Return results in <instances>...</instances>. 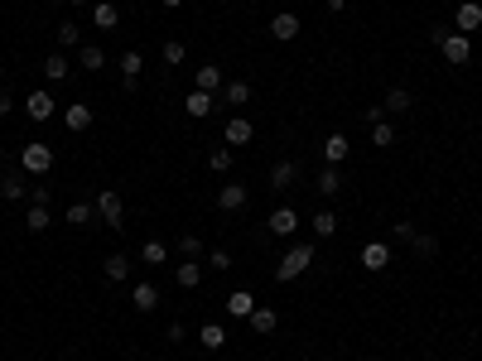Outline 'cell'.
<instances>
[{"label": "cell", "mask_w": 482, "mask_h": 361, "mask_svg": "<svg viewBox=\"0 0 482 361\" xmlns=\"http://www.w3.org/2000/svg\"><path fill=\"white\" fill-rule=\"evenodd\" d=\"M309 265H313V246H289L285 256H280V265H275V279L289 284V279H299Z\"/></svg>", "instance_id": "cell-1"}, {"label": "cell", "mask_w": 482, "mask_h": 361, "mask_svg": "<svg viewBox=\"0 0 482 361\" xmlns=\"http://www.w3.org/2000/svg\"><path fill=\"white\" fill-rule=\"evenodd\" d=\"M19 164H24V174H49V169H53V150H49L44 140H29V145L19 150Z\"/></svg>", "instance_id": "cell-2"}, {"label": "cell", "mask_w": 482, "mask_h": 361, "mask_svg": "<svg viewBox=\"0 0 482 361\" xmlns=\"http://www.w3.org/2000/svg\"><path fill=\"white\" fill-rule=\"evenodd\" d=\"M96 212H101V222H106V227H126V202H121V193H116V188L96 193Z\"/></svg>", "instance_id": "cell-3"}, {"label": "cell", "mask_w": 482, "mask_h": 361, "mask_svg": "<svg viewBox=\"0 0 482 361\" xmlns=\"http://www.w3.org/2000/svg\"><path fill=\"white\" fill-rule=\"evenodd\" d=\"M439 49H444V58H449L454 68H463V63L473 58V39H468V34H444Z\"/></svg>", "instance_id": "cell-4"}, {"label": "cell", "mask_w": 482, "mask_h": 361, "mask_svg": "<svg viewBox=\"0 0 482 361\" xmlns=\"http://www.w3.org/2000/svg\"><path fill=\"white\" fill-rule=\"evenodd\" d=\"M454 24H458V34H473V29L482 24V5L478 0H463V5L454 10Z\"/></svg>", "instance_id": "cell-5"}, {"label": "cell", "mask_w": 482, "mask_h": 361, "mask_svg": "<svg viewBox=\"0 0 482 361\" xmlns=\"http://www.w3.org/2000/svg\"><path fill=\"white\" fill-rule=\"evenodd\" d=\"M53 106H58V101H53L49 91H29V101H24V116H29V121H49V116H53Z\"/></svg>", "instance_id": "cell-6"}, {"label": "cell", "mask_w": 482, "mask_h": 361, "mask_svg": "<svg viewBox=\"0 0 482 361\" xmlns=\"http://www.w3.org/2000/svg\"><path fill=\"white\" fill-rule=\"evenodd\" d=\"M222 135H227V145H251V135H256V130H251V121H246V116H232Z\"/></svg>", "instance_id": "cell-7"}, {"label": "cell", "mask_w": 482, "mask_h": 361, "mask_svg": "<svg viewBox=\"0 0 482 361\" xmlns=\"http://www.w3.org/2000/svg\"><path fill=\"white\" fill-rule=\"evenodd\" d=\"M227 313H232V318H251V313H256V294H246V289L227 294Z\"/></svg>", "instance_id": "cell-8"}, {"label": "cell", "mask_w": 482, "mask_h": 361, "mask_svg": "<svg viewBox=\"0 0 482 361\" xmlns=\"http://www.w3.org/2000/svg\"><path fill=\"white\" fill-rule=\"evenodd\" d=\"M362 265H367L372 274H377V270H386V265H390V246H386V241H372V246L362 251Z\"/></svg>", "instance_id": "cell-9"}, {"label": "cell", "mask_w": 482, "mask_h": 361, "mask_svg": "<svg viewBox=\"0 0 482 361\" xmlns=\"http://www.w3.org/2000/svg\"><path fill=\"white\" fill-rule=\"evenodd\" d=\"M212 106H217V101H212V91H193L189 101H184V111H189L193 121H207V116H212Z\"/></svg>", "instance_id": "cell-10"}, {"label": "cell", "mask_w": 482, "mask_h": 361, "mask_svg": "<svg viewBox=\"0 0 482 361\" xmlns=\"http://www.w3.org/2000/svg\"><path fill=\"white\" fill-rule=\"evenodd\" d=\"M294 227H299L294 207H275V212H270V231H275V236H294Z\"/></svg>", "instance_id": "cell-11"}, {"label": "cell", "mask_w": 482, "mask_h": 361, "mask_svg": "<svg viewBox=\"0 0 482 361\" xmlns=\"http://www.w3.org/2000/svg\"><path fill=\"white\" fill-rule=\"evenodd\" d=\"M217 207H222V212H236V207H246V188H241V183H227V188L217 193Z\"/></svg>", "instance_id": "cell-12"}, {"label": "cell", "mask_w": 482, "mask_h": 361, "mask_svg": "<svg viewBox=\"0 0 482 361\" xmlns=\"http://www.w3.org/2000/svg\"><path fill=\"white\" fill-rule=\"evenodd\" d=\"M130 303H135L140 313H155V308H160V289H155V284H135Z\"/></svg>", "instance_id": "cell-13"}, {"label": "cell", "mask_w": 482, "mask_h": 361, "mask_svg": "<svg viewBox=\"0 0 482 361\" xmlns=\"http://www.w3.org/2000/svg\"><path fill=\"white\" fill-rule=\"evenodd\" d=\"M270 34H275V39H280V44H289V39H294V34H299V15H275V19H270Z\"/></svg>", "instance_id": "cell-14"}, {"label": "cell", "mask_w": 482, "mask_h": 361, "mask_svg": "<svg viewBox=\"0 0 482 361\" xmlns=\"http://www.w3.org/2000/svg\"><path fill=\"white\" fill-rule=\"evenodd\" d=\"M92 24H96V29H116V24H121V10H116L111 0H96V10H92Z\"/></svg>", "instance_id": "cell-15"}, {"label": "cell", "mask_w": 482, "mask_h": 361, "mask_svg": "<svg viewBox=\"0 0 482 361\" xmlns=\"http://www.w3.org/2000/svg\"><path fill=\"white\" fill-rule=\"evenodd\" d=\"M347 150H352V140H347V135H328V140H323V159H328V164L347 159Z\"/></svg>", "instance_id": "cell-16"}, {"label": "cell", "mask_w": 482, "mask_h": 361, "mask_svg": "<svg viewBox=\"0 0 482 361\" xmlns=\"http://www.w3.org/2000/svg\"><path fill=\"white\" fill-rule=\"evenodd\" d=\"M63 125H68V130H87V125H92V106H68V111H63Z\"/></svg>", "instance_id": "cell-17"}, {"label": "cell", "mask_w": 482, "mask_h": 361, "mask_svg": "<svg viewBox=\"0 0 482 361\" xmlns=\"http://www.w3.org/2000/svg\"><path fill=\"white\" fill-rule=\"evenodd\" d=\"M174 279H179V289H198V279H203V265H198V261H184V265L174 270Z\"/></svg>", "instance_id": "cell-18"}, {"label": "cell", "mask_w": 482, "mask_h": 361, "mask_svg": "<svg viewBox=\"0 0 482 361\" xmlns=\"http://www.w3.org/2000/svg\"><path fill=\"white\" fill-rule=\"evenodd\" d=\"M222 101H227V106H246V101H251V87H246V82H222Z\"/></svg>", "instance_id": "cell-19"}, {"label": "cell", "mask_w": 482, "mask_h": 361, "mask_svg": "<svg viewBox=\"0 0 482 361\" xmlns=\"http://www.w3.org/2000/svg\"><path fill=\"white\" fill-rule=\"evenodd\" d=\"M251 328H256V333H275V328H280V313H275V308H256V313H251Z\"/></svg>", "instance_id": "cell-20"}, {"label": "cell", "mask_w": 482, "mask_h": 361, "mask_svg": "<svg viewBox=\"0 0 482 361\" xmlns=\"http://www.w3.org/2000/svg\"><path fill=\"white\" fill-rule=\"evenodd\" d=\"M294 174H299V164H294V159H280V164L270 169V183H275V188H289Z\"/></svg>", "instance_id": "cell-21"}, {"label": "cell", "mask_w": 482, "mask_h": 361, "mask_svg": "<svg viewBox=\"0 0 482 361\" xmlns=\"http://www.w3.org/2000/svg\"><path fill=\"white\" fill-rule=\"evenodd\" d=\"M44 73H49V82H63L73 68H68V58L63 53H49V63H44Z\"/></svg>", "instance_id": "cell-22"}, {"label": "cell", "mask_w": 482, "mask_h": 361, "mask_svg": "<svg viewBox=\"0 0 482 361\" xmlns=\"http://www.w3.org/2000/svg\"><path fill=\"white\" fill-rule=\"evenodd\" d=\"M410 251H415L420 261H429V256L439 251V241H434V236H424V231H415V236H410Z\"/></svg>", "instance_id": "cell-23"}, {"label": "cell", "mask_w": 482, "mask_h": 361, "mask_svg": "<svg viewBox=\"0 0 482 361\" xmlns=\"http://www.w3.org/2000/svg\"><path fill=\"white\" fill-rule=\"evenodd\" d=\"M381 106H386V111H395V116H400V111H410V91H405V87H390Z\"/></svg>", "instance_id": "cell-24"}, {"label": "cell", "mask_w": 482, "mask_h": 361, "mask_svg": "<svg viewBox=\"0 0 482 361\" xmlns=\"http://www.w3.org/2000/svg\"><path fill=\"white\" fill-rule=\"evenodd\" d=\"M198 91H222V68H198Z\"/></svg>", "instance_id": "cell-25"}, {"label": "cell", "mask_w": 482, "mask_h": 361, "mask_svg": "<svg viewBox=\"0 0 482 361\" xmlns=\"http://www.w3.org/2000/svg\"><path fill=\"white\" fill-rule=\"evenodd\" d=\"M58 44H63V49H73V44H83V24H73V19H63V24H58Z\"/></svg>", "instance_id": "cell-26"}, {"label": "cell", "mask_w": 482, "mask_h": 361, "mask_svg": "<svg viewBox=\"0 0 482 361\" xmlns=\"http://www.w3.org/2000/svg\"><path fill=\"white\" fill-rule=\"evenodd\" d=\"M203 347H207V352H222V347H227V333H222L217 323H207V328H203Z\"/></svg>", "instance_id": "cell-27"}, {"label": "cell", "mask_w": 482, "mask_h": 361, "mask_svg": "<svg viewBox=\"0 0 482 361\" xmlns=\"http://www.w3.org/2000/svg\"><path fill=\"white\" fill-rule=\"evenodd\" d=\"M338 188H343V179H338V169H323V174H318V193H323V197H333Z\"/></svg>", "instance_id": "cell-28"}, {"label": "cell", "mask_w": 482, "mask_h": 361, "mask_svg": "<svg viewBox=\"0 0 482 361\" xmlns=\"http://www.w3.org/2000/svg\"><path fill=\"white\" fill-rule=\"evenodd\" d=\"M130 274V261L126 256H106V279H126Z\"/></svg>", "instance_id": "cell-29"}, {"label": "cell", "mask_w": 482, "mask_h": 361, "mask_svg": "<svg viewBox=\"0 0 482 361\" xmlns=\"http://www.w3.org/2000/svg\"><path fill=\"white\" fill-rule=\"evenodd\" d=\"M24 227H29V231H49V207H29Z\"/></svg>", "instance_id": "cell-30"}, {"label": "cell", "mask_w": 482, "mask_h": 361, "mask_svg": "<svg viewBox=\"0 0 482 361\" xmlns=\"http://www.w3.org/2000/svg\"><path fill=\"white\" fill-rule=\"evenodd\" d=\"M101 63H106V53H101L96 44H83V68L92 73V68H101Z\"/></svg>", "instance_id": "cell-31"}, {"label": "cell", "mask_w": 482, "mask_h": 361, "mask_svg": "<svg viewBox=\"0 0 482 361\" xmlns=\"http://www.w3.org/2000/svg\"><path fill=\"white\" fill-rule=\"evenodd\" d=\"M68 222H73V227H87V222H92V207H87V202H73V207H68Z\"/></svg>", "instance_id": "cell-32"}, {"label": "cell", "mask_w": 482, "mask_h": 361, "mask_svg": "<svg viewBox=\"0 0 482 361\" xmlns=\"http://www.w3.org/2000/svg\"><path fill=\"white\" fill-rule=\"evenodd\" d=\"M313 231H318V236H333V231H338V217H333V212H318V217H313Z\"/></svg>", "instance_id": "cell-33"}, {"label": "cell", "mask_w": 482, "mask_h": 361, "mask_svg": "<svg viewBox=\"0 0 482 361\" xmlns=\"http://www.w3.org/2000/svg\"><path fill=\"white\" fill-rule=\"evenodd\" d=\"M140 261H145V265H164V246H160V241H145Z\"/></svg>", "instance_id": "cell-34"}, {"label": "cell", "mask_w": 482, "mask_h": 361, "mask_svg": "<svg viewBox=\"0 0 482 361\" xmlns=\"http://www.w3.org/2000/svg\"><path fill=\"white\" fill-rule=\"evenodd\" d=\"M121 68H126V78H140V68H145V58H140V53L130 49V53L121 58Z\"/></svg>", "instance_id": "cell-35"}, {"label": "cell", "mask_w": 482, "mask_h": 361, "mask_svg": "<svg viewBox=\"0 0 482 361\" xmlns=\"http://www.w3.org/2000/svg\"><path fill=\"white\" fill-rule=\"evenodd\" d=\"M0 197L19 202V197H24V183H19V179H5V183H0Z\"/></svg>", "instance_id": "cell-36"}, {"label": "cell", "mask_w": 482, "mask_h": 361, "mask_svg": "<svg viewBox=\"0 0 482 361\" xmlns=\"http://www.w3.org/2000/svg\"><path fill=\"white\" fill-rule=\"evenodd\" d=\"M372 140H377V145H395V130H390L386 121H377V125H372Z\"/></svg>", "instance_id": "cell-37"}, {"label": "cell", "mask_w": 482, "mask_h": 361, "mask_svg": "<svg viewBox=\"0 0 482 361\" xmlns=\"http://www.w3.org/2000/svg\"><path fill=\"white\" fill-rule=\"evenodd\" d=\"M184 53H189V49H184L179 39H169V44H164V63H184Z\"/></svg>", "instance_id": "cell-38"}, {"label": "cell", "mask_w": 482, "mask_h": 361, "mask_svg": "<svg viewBox=\"0 0 482 361\" xmlns=\"http://www.w3.org/2000/svg\"><path fill=\"white\" fill-rule=\"evenodd\" d=\"M207 164H212V169H217V174H222V169H227V164H232V150H212V155H207Z\"/></svg>", "instance_id": "cell-39"}, {"label": "cell", "mask_w": 482, "mask_h": 361, "mask_svg": "<svg viewBox=\"0 0 482 361\" xmlns=\"http://www.w3.org/2000/svg\"><path fill=\"white\" fill-rule=\"evenodd\" d=\"M29 202H34V207H49V183H34V188H29Z\"/></svg>", "instance_id": "cell-40"}, {"label": "cell", "mask_w": 482, "mask_h": 361, "mask_svg": "<svg viewBox=\"0 0 482 361\" xmlns=\"http://www.w3.org/2000/svg\"><path fill=\"white\" fill-rule=\"evenodd\" d=\"M179 251H184V256H203V241H198V236H184V241H179Z\"/></svg>", "instance_id": "cell-41"}, {"label": "cell", "mask_w": 482, "mask_h": 361, "mask_svg": "<svg viewBox=\"0 0 482 361\" xmlns=\"http://www.w3.org/2000/svg\"><path fill=\"white\" fill-rule=\"evenodd\" d=\"M207 261H212V270H232V256H227V251H212Z\"/></svg>", "instance_id": "cell-42"}, {"label": "cell", "mask_w": 482, "mask_h": 361, "mask_svg": "<svg viewBox=\"0 0 482 361\" xmlns=\"http://www.w3.org/2000/svg\"><path fill=\"white\" fill-rule=\"evenodd\" d=\"M0 116H10V91H0Z\"/></svg>", "instance_id": "cell-43"}, {"label": "cell", "mask_w": 482, "mask_h": 361, "mask_svg": "<svg viewBox=\"0 0 482 361\" xmlns=\"http://www.w3.org/2000/svg\"><path fill=\"white\" fill-rule=\"evenodd\" d=\"M164 5H169V10H179V5H184V0H164Z\"/></svg>", "instance_id": "cell-44"}, {"label": "cell", "mask_w": 482, "mask_h": 361, "mask_svg": "<svg viewBox=\"0 0 482 361\" xmlns=\"http://www.w3.org/2000/svg\"><path fill=\"white\" fill-rule=\"evenodd\" d=\"M68 5H87V0H68Z\"/></svg>", "instance_id": "cell-45"}, {"label": "cell", "mask_w": 482, "mask_h": 361, "mask_svg": "<svg viewBox=\"0 0 482 361\" xmlns=\"http://www.w3.org/2000/svg\"><path fill=\"white\" fill-rule=\"evenodd\" d=\"M0 78H5V63H0Z\"/></svg>", "instance_id": "cell-46"}]
</instances>
